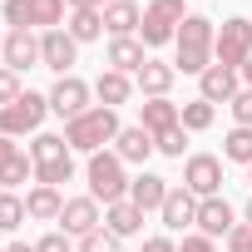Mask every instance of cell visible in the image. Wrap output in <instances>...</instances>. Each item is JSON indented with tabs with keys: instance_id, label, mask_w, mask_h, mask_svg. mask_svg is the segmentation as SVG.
Here are the masks:
<instances>
[{
	"instance_id": "obj_20",
	"label": "cell",
	"mask_w": 252,
	"mask_h": 252,
	"mask_svg": "<svg viewBox=\"0 0 252 252\" xmlns=\"http://www.w3.org/2000/svg\"><path fill=\"white\" fill-rule=\"evenodd\" d=\"M139 25H144V10L134 5V0H114V5H104V30H109V40L134 35Z\"/></svg>"
},
{
	"instance_id": "obj_46",
	"label": "cell",
	"mask_w": 252,
	"mask_h": 252,
	"mask_svg": "<svg viewBox=\"0 0 252 252\" xmlns=\"http://www.w3.org/2000/svg\"><path fill=\"white\" fill-rule=\"evenodd\" d=\"M0 252H5V247H0Z\"/></svg>"
},
{
	"instance_id": "obj_26",
	"label": "cell",
	"mask_w": 252,
	"mask_h": 252,
	"mask_svg": "<svg viewBox=\"0 0 252 252\" xmlns=\"http://www.w3.org/2000/svg\"><path fill=\"white\" fill-rule=\"evenodd\" d=\"M213 119H218V104H208V99L178 104V124H183L188 134H203V129H213Z\"/></svg>"
},
{
	"instance_id": "obj_1",
	"label": "cell",
	"mask_w": 252,
	"mask_h": 252,
	"mask_svg": "<svg viewBox=\"0 0 252 252\" xmlns=\"http://www.w3.org/2000/svg\"><path fill=\"white\" fill-rule=\"evenodd\" d=\"M213 40H218V25L208 20V15H188L183 25H178V60H173V69L178 74H203L208 64H218L213 60Z\"/></svg>"
},
{
	"instance_id": "obj_38",
	"label": "cell",
	"mask_w": 252,
	"mask_h": 252,
	"mask_svg": "<svg viewBox=\"0 0 252 252\" xmlns=\"http://www.w3.org/2000/svg\"><path fill=\"white\" fill-rule=\"evenodd\" d=\"M178 252H218V242H213V237H203V232H188Z\"/></svg>"
},
{
	"instance_id": "obj_5",
	"label": "cell",
	"mask_w": 252,
	"mask_h": 252,
	"mask_svg": "<svg viewBox=\"0 0 252 252\" xmlns=\"http://www.w3.org/2000/svg\"><path fill=\"white\" fill-rule=\"evenodd\" d=\"M45 114H50V94H35V89H25L15 104H5V109H0V134H5V139L40 134Z\"/></svg>"
},
{
	"instance_id": "obj_11",
	"label": "cell",
	"mask_w": 252,
	"mask_h": 252,
	"mask_svg": "<svg viewBox=\"0 0 252 252\" xmlns=\"http://www.w3.org/2000/svg\"><path fill=\"white\" fill-rule=\"evenodd\" d=\"M237 89H242V74L227 69V64H208L198 74V99H208V104H232Z\"/></svg>"
},
{
	"instance_id": "obj_23",
	"label": "cell",
	"mask_w": 252,
	"mask_h": 252,
	"mask_svg": "<svg viewBox=\"0 0 252 252\" xmlns=\"http://www.w3.org/2000/svg\"><path fill=\"white\" fill-rule=\"evenodd\" d=\"M94 94H99V104H104V109H119V104H129V99H134V74L104 69V74L94 79Z\"/></svg>"
},
{
	"instance_id": "obj_7",
	"label": "cell",
	"mask_w": 252,
	"mask_h": 252,
	"mask_svg": "<svg viewBox=\"0 0 252 252\" xmlns=\"http://www.w3.org/2000/svg\"><path fill=\"white\" fill-rule=\"evenodd\" d=\"M89 94H94V89H89L79 74H64V79H55V89H50V114H60V119L69 124V119H79V114L94 109Z\"/></svg>"
},
{
	"instance_id": "obj_17",
	"label": "cell",
	"mask_w": 252,
	"mask_h": 252,
	"mask_svg": "<svg viewBox=\"0 0 252 252\" xmlns=\"http://www.w3.org/2000/svg\"><path fill=\"white\" fill-rule=\"evenodd\" d=\"M144 64H149V50H144V40H139V35L109 40V69H119V74H139Z\"/></svg>"
},
{
	"instance_id": "obj_25",
	"label": "cell",
	"mask_w": 252,
	"mask_h": 252,
	"mask_svg": "<svg viewBox=\"0 0 252 252\" xmlns=\"http://www.w3.org/2000/svg\"><path fill=\"white\" fill-rule=\"evenodd\" d=\"M64 30H69L79 45H89V40H99V35H104V10H69Z\"/></svg>"
},
{
	"instance_id": "obj_14",
	"label": "cell",
	"mask_w": 252,
	"mask_h": 252,
	"mask_svg": "<svg viewBox=\"0 0 252 252\" xmlns=\"http://www.w3.org/2000/svg\"><path fill=\"white\" fill-rule=\"evenodd\" d=\"M158 218H163V227H168V232H188V227H198V198H193L188 188H168V198H163Z\"/></svg>"
},
{
	"instance_id": "obj_33",
	"label": "cell",
	"mask_w": 252,
	"mask_h": 252,
	"mask_svg": "<svg viewBox=\"0 0 252 252\" xmlns=\"http://www.w3.org/2000/svg\"><path fill=\"white\" fill-rule=\"evenodd\" d=\"M154 144H158V154H168V158H183V144H188V129H183V124H178V129H168V134H158Z\"/></svg>"
},
{
	"instance_id": "obj_41",
	"label": "cell",
	"mask_w": 252,
	"mask_h": 252,
	"mask_svg": "<svg viewBox=\"0 0 252 252\" xmlns=\"http://www.w3.org/2000/svg\"><path fill=\"white\" fill-rule=\"evenodd\" d=\"M237 74H242V89H252V60H247V64H242Z\"/></svg>"
},
{
	"instance_id": "obj_28",
	"label": "cell",
	"mask_w": 252,
	"mask_h": 252,
	"mask_svg": "<svg viewBox=\"0 0 252 252\" xmlns=\"http://www.w3.org/2000/svg\"><path fill=\"white\" fill-rule=\"evenodd\" d=\"M222 158H227V163H242V168H252V129L232 124V134L222 139Z\"/></svg>"
},
{
	"instance_id": "obj_18",
	"label": "cell",
	"mask_w": 252,
	"mask_h": 252,
	"mask_svg": "<svg viewBox=\"0 0 252 252\" xmlns=\"http://www.w3.org/2000/svg\"><path fill=\"white\" fill-rule=\"evenodd\" d=\"M163 198H168V178H158V173H149V168L129 183V203H134V208H144V213H158V208H163Z\"/></svg>"
},
{
	"instance_id": "obj_34",
	"label": "cell",
	"mask_w": 252,
	"mask_h": 252,
	"mask_svg": "<svg viewBox=\"0 0 252 252\" xmlns=\"http://www.w3.org/2000/svg\"><path fill=\"white\" fill-rule=\"evenodd\" d=\"M20 94H25V89H20V74L0 64V109H5V104H15Z\"/></svg>"
},
{
	"instance_id": "obj_10",
	"label": "cell",
	"mask_w": 252,
	"mask_h": 252,
	"mask_svg": "<svg viewBox=\"0 0 252 252\" xmlns=\"http://www.w3.org/2000/svg\"><path fill=\"white\" fill-rule=\"evenodd\" d=\"M94 227H104V213L99 203L84 193V198H64V213H60V232L64 237H89Z\"/></svg>"
},
{
	"instance_id": "obj_31",
	"label": "cell",
	"mask_w": 252,
	"mask_h": 252,
	"mask_svg": "<svg viewBox=\"0 0 252 252\" xmlns=\"http://www.w3.org/2000/svg\"><path fill=\"white\" fill-rule=\"evenodd\" d=\"M0 15H5L10 30H35V20H30V0H5V5H0Z\"/></svg>"
},
{
	"instance_id": "obj_24",
	"label": "cell",
	"mask_w": 252,
	"mask_h": 252,
	"mask_svg": "<svg viewBox=\"0 0 252 252\" xmlns=\"http://www.w3.org/2000/svg\"><path fill=\"white\" fill-rule=\"evenodd\" d=\"M30 158H35V168H45V163H64V158H74V149L64 144V134H35Z\"/></svg>"
},
{
	"instance_id": "obj_40",
	"label": "cell",
	"mask_w": 252,
	"mask_h": 252,
	"mask_svg": "<svg viewBox=\"0 0 252 252\" xmlns=\"http://www.w3.org/2000/svg\"><path fill=\"white\" fill-rule=\"evenodd\" d=\"M15 154H20V144H15V139H5V134H0V163H10Z\"/></svg>"
},
{
	"instance_id": "obj_6",
	"label": "cell",
	"mask_w": 252,
	"mask_h": 252,
	"mask_svg": "<svg viewBox=\"0 0 252 252\" xmlns=\"http://www.w3.org/2000/svg\"><path fill=\"white\" fill-rule=\"evenodd\" d=\"M213 60L227 64V69H242L252 60V20L247 15H232L218 25V40H213Z\"/></svg>"
},
{
	"instance_id": "obj_39",
	"label": "cell",
	"mask_w": 252,
	"mask_h": 252,
	"mask_svg": "<svg viewBox=\"0 0 252 252\" xmlns=\"http://www.w3.org/2000/svg\"><path fill=\"white\" fill-rule=\"evenodd\" d=\"M144 252H178V242H173V237H149Z\"/></svg>"
},
{
	"instance_id": "obj_43",
	"label": "cell",
	"mask_w": 252,
	"mask_h": 252,
	"mask_svg": "<svg viewBox=\"0 0 252 252\" xmlns=\"http://www.w3.org/2000/svg\"><path fill=\"white\" fill-rule=\"evenodd\" d=\"M242 222H247V227H252V198H247V208H242Z\"/></svg>"
},
{
	"instance_id": "obj_12",
	"label": "cell",
	"mask_w": 252,
	"mask_h": 252,
	"mask_svg": "<svg viewBox=\"0 0 252 252\" xmlns=\"http://www.w3.org/2000/svg\"><path fill=\"white\" fill-rule=\"evenodd\" d=\"M232 227H237V213H232V203H227L222 193H218V198H198V232H203V237L218 242V237H227Z\"/></svg>"
},
{
	"instance_id": "obj_32",
	"label": "cell",
	"mask_w": 252,
	"mask_h": 252,
	"mask_svg": "<svg viewBox=\"0 0 252 252\" xmlns=\"http://www.w3.org/2000/svg\"><path fill=\"white\" fill-rule=\"evenodd\" d=\"M79 252H124V247H119V237H114V232L94 227L89 237H79Z\"/></svg>"
},
{
	"instance_id": "obj_42",
	"label": "cell",
	"mask_w": 252,
	"mask_h": 252,
	"mask_svg": "<svg viewBox=\"0 0 252 252\" xmlns=\"http://www.w3.org/2000/svg\"><path fill=\"white\" fill-rule=\"evenodd\" d=\"M5 252H35V242H10Z\"/></svg>"
},
{
	"instance_id": "obj_9",
	"label": "cell",
	"mask_w": 252,
	"mask_h": 252,
	"mask_svg": "<svg viewBox=\"0 0 252 252\" xmlns=\"http://www.w3.org/2000/svg\"><path fill=\"white\" fill-rule=\"evenodd\" d=\"M74 60H79V40H74L64 25L40 35V64H45V69H55V74L64 79V74L74 69Z\"/></svg>"
},
{
	"instance_id": "obj_44",
	"label": "cell",
	"mask_w": 252,
	"mask_h": 252,
	"mask_svg": "<svg viewBox=\"0 0 252 252\" xmlns=\"http://www.w3.org/2000/svg\"><path fill=\"white\" fill-rule=\"evenodd\" d=\"M0 50H5V35H0Z\"/></svg>"
},
{
	"instance_id": "obj_36",
	"label": "cell",
	"mask_w": 252,
	"mask_h": 252,
	"mask_svg": "<svg viewBox=\"0 0 252 252\" xmlns=\"http://www.w3.org/2000/svg\"><path fill=\"white\" fill-rule=\"evenodd\" d=\"M35 252H74V242H69V237L55 227V232H45V237L35 242Z\"/></svg>"
},
{
	"instance_id": "obj_30",
	"label": "cell",
	"mask_w": 252,
	"mask_h": 252,
	"mask_svg": "<svg viewBox=\"0 0 252 252\" xmlns=\"http://www.w3.org/2000/svg\"><path fill=\"white\" fill-rule=\"evenodd\" d=\"M25 218L30 213H25V198L20 193H0V232H15Z\"/></svg>"
},
{
	"instance_id": "obj_4",
	"label": "cell",
	"mask_w": 252,
	"mask_h": 252,
	"mask_svg": "<svg viewBox=\"0 0 252 252\" xmlns=\"http://www.w3.org/2000/svg\"><path fill=\"white\" fill-rule=\"evenodd\" d=\"M183 20H188L183 0H149V5H144V25H139L144 50H158V45L178 40V25H183Z\"/></svg>"
},
{
	"instance_id": "obj_15",
	"label": "cell",
	"mask_w": 252,
	"mask_h": 252,
	"mask_svg": "<svg viewBox=\"0 0 252 252\" xmlns=\"http://www.w3.org/2000/svg\"><path fill=\"white\" fill-rule=\"evenodd\" d=\"M114 154L124 163H149V154H158V144H154V134L144 129V124H124L119 139H114Z\"/></svg>"
},
{
	"instance_id": "obj_13",
	"label": "cell",
	"mask_w": 252,
	"mask_h": 252,
	"mask_svg": "<svg viewBox=\"0 0 252 252\" xmlns=\"http://www.w3.org/2000/svg\"><path fill=\"white\" fill-rule=\"evenodd\" d=\"M0 60H5V69H15V74L35 69V64H40V35H30V30H5V50H0Z\"/></svg>"
},
{
	"instance_id": "obj_16",
	"label": "cell",
	"mask_w": 252,
	"mask_h": 252,
	"mask_svg": "<svg viewBox=\"0 0 252 252\" xmlns=\"http://www.w3.org/2000/svg\"><path fill=\"white\" fill-rule=\"evenodd\" d=\"M173 79H178V69L149 55V64H144V69L134 74V89H144V99H168V89H173Z\"/></svg>"
},
{
	"instance_id": "obj_8",
	"label": "cell",
	"mask_w": 252,
	"mask_h": 252,
	"mask_svg": "<svg viewBox=\"0 0 252 252\" xmlns=\"http://www.w3.org/2000/svg\"><path fill=\"white\" fill-rule=\"evenodd\" d=\"M183 188H188L193 198H218V193H222V158L193 154V158L183 163Z\"/></svg>"
},
{
	"instance_id": "obj_47",
	"label": "cell",
	"mask_w": 252,
	"mask_h": 252,
	"mask_svg": "<svg viewBox=\"0 0 252 252\" xmlns=\"http://www.w3.org/2000/svg\"><path fill=\"white\" fill-rule=\"evenodd\" d=\"M0 193H5V188H0Z\"/></svg>"
},
{
	"instance_id": "obj_35",
	"label": "cell",
	"mask_w": 252,
	"mask_h": 252,
	"mask_svg": "<svg viewBox=\"0 0 252 252\" xmlns=\"http://www.w3.org/2000/svg\"><path fill=\"white\" fill-rule=\"evenodd\" d=\"M227 109H232V119H237V124H242V129H252V89H237V94H232V104H227Z\"/></svg>"
},
{
	"instance_id": "obj_2",
	"label": "cell",
	"mask_w": 252,
	"mask_h": 252,
	"mask_svg": "<svg viewBox=\"0 0 252 252\" xmlns=\"http://www.w3.org/2000/svg\"><path fill=\"white\" fill-rule=\"evenodd\" d=\"M119 109H104V104H94L89 114H79V119H69L64 124V144L74 149V154H99L104 144H114L119 139Z\"/></svg>"
},
{
	"instance_id": "obj_37",
	"label": "cell",
	"mask_w": 252,
	"mask_h": 252,
	"mask_svg": "<svg viewBox=\"0 0 252 252\" xmlns=\"http://www.w3.org/2000/svg\"><path fill=\"white\" fill-rule=\"evenodd\" d=\"M227 252H252V227H247V222H237V227L227 232Z\"/></svg>"
},
{
	"instance_id": "obj_45",
	"label": "cell",
	"mask_w": 252,
	"mask_h": 252,
	"mask_svg": "<svg viewBox=\"0 0 252 252\" xmlns=\"http://www.w3.org/2000/svg\"><path fill=\"white\" fill-rule=\"evenodd\" d=\"M247 178H252V168H247Z\"/></svg>"
},
{
	"instance_id": "obj_19",
	"label": "cell",
	"mask_w": 252,
	"mask_h": 252,
	"mask_svg": "<svg viewBox=\"0 0 252 252\" xmlns=\"http://www.w3.org/2000/svg\"><path fill=\"white\" fill-rule=\"evenodd\" d=\"M104 232H114L119 242L134 237V232H144V208H134L129 198H124V203H109V208H104Z\"/></svg>"
},
{
	"instance_id": "obj_21",
	"label": "cell",
	"mask_w": 252,
	"mask_h": 252,
	"mask_svg": "<svg viewBox=\"0 0 252 252\" xmlns=\"http://www.w3.org/2000/svg\"><path fill=\"white\" fill-rule=\"evenodd\" d=\"M25 213H30L35 222H60V213H64V193H60V188L35 183V188L25 193Z\"/></svg>"
},
{
	"instance_id": "obj_29",
	"label": "cell",
	"mask_w": 252,
	"mask_h": 252,
	"mask_svg": "<svg viewBox=\"0 0 252 252\" xmlns=\"http://www.w3.org/2000/svg\"><path fill=\"white\" fill-rule=\"evenodd\" d=\"M30 20L40 30H60L64 25V0H30Z\"/></svg>"
},
{
	"instance_id": "obj_3",
	"label": "cell",
	"mask_w": 252,
	"mask_h": 252,
	"mask_svg": "<svg viewBox=\"0 0 252 252\" xmlns=\"http://www.w3.org/2000/svg\"><path fill=\"white\" fill-rule=\"evenodd\" d=\"M124 168H129V163H124L114 149H99V154H89V163H84V178H89V198L94 203H124V198H129V173H124Z\"/></svg>"
},
{
	"instance_id": "obj_22",
	"label": "cell",
	"mask_w": 252,
	"mask_h": 252,
	"mask_svg": "<svg viewBox=\"0 0 252 252\" xmlns=\"http://www.w3.org/2000/svg\"><path fill=\"white\" fill-rule=\"evenodd\" d=\"M139 124L158 139V134L178 129V104H173V99H144V104H139Z\"/></svg>"
},
{
	"instance_id": "obj_27",
	"label": "cell",
	"mask_w": 252,
	"mask_h": 252,
	"mask_svg": "<svg viewBox=\"0 0 252 252\" xmlns=\"http://www.w3.org/2000/svg\"><path fill=\"white\" fill-rule=\"evenodd\" d=\"M30 178H35V158H30V154H15L10 163H0V188H5V193L25 188Z\"/></svg>"
}]
</instances>
